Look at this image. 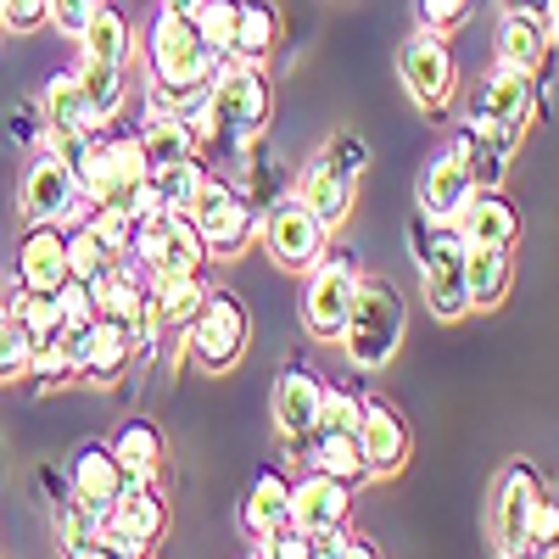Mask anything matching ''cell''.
Returning <instances> with one entry per match:
<instances>
[{"instance_id":"1","label":"cell","mask_w":559,"mask_h":559,"mask_svg":"<svg viewBox=\"0 0 559 559\" xmlns=\"http://www.w3.org/2000/svg\"><path fill=\"white\" fill-rule=\"evenodd\" d=\"M403 331H408V308L397 297L392 280H358V297L347 308V324L336 347L347 353V364L358 369V376H381V369H392L397 347H403Z\"/></svg>"},{"instance_id":"2","label":"cell","mask_w":559,"mask_h":559,"mask_svg":"<svg viewBox=\"0 0 559 559\" xmlns=\"http://www.w3.org/2000/svg\"><path fill=\"white\" fill-rule=\"evenodd\" d=\"M146 62H152V84H163L168 96H185V90H207V79L218 73L224 51L207 45L197 12L157 7V17L146 28Z\"/></svg>"},{"instance_id":"3","label":"cell","mask_w":559,"mask_h":559,"mask_svg":"<svg viewBox=\"0 0 559 559\" xmlns=\"http://www.w3.org/2000/svg\"><path fill=\"white\" fill-rule=\"evenodd\" d=\"M532 118H537V79L498 62V68L476 84L471 123H464V134H471L476 146H487V152L515 157V146H521V134L532 129Z\"/></svg>"},{"instance_id":"4","label":"cell","mask_w":559,"mask_h":559,"mask_svg":"<svg viewBox=\"0 0 559 559\" xmlns=\"http://www.w3.org/2000/svg\"><path fill=\"white\" fill-rule=\"evenodd\" d=\"M207 102H213V123L218 134L213 140H258L274 118V84L263 73V62H241V57H224L218 73L207 79Z\"/></svg>"},{"instance_id":"5","label":"cell","mask_w":559,"mask_h":559,"mask_svg":"<svg viewBox=\"0 0 559 559\" xmlns=\"http://www.w3.org/2000/svg\"><path fill=\"white\" fill-rule=\"evenodd\" d=\"M197 218V229H202V241H207V258H241L252 241H258V207H252V197L241 191V185H229L224 174H213V168H202V185H197V197H191V207H185Z\"/></svg>"},{"instance_id":"6","label":"cell","mask_w":559,"mask_h":559,"mask_svg":"<svg viewBox=\"0 0 559 559\" xmlns=\"http://www.w3.org/2000/svg\"><path fill=\"white\" fill-rule=\"evenodd\" d=\"M414 258H419V292H426V308L442 324H459L471 308V292H464V241L453 236V224H414Z\"/></svg>"},{"instance_id":"7","label":"cell","mask_w":559,"mask_h":559,"mask_svg":"<svg viewBox=\"0 0 559 559\" xmlns=\"http://www.w3.org/2000/svg\"><path fill=\"white\" fill-rule=\"evenodd\" d=\"M543 503H548V492H543V476L532 471V464H526V459L503 464L498 487H492V509H487V532H492V548H498L503 559L537 548Z\"/></svg>"},{"instance_id":"8","label":"cell","mask_w":559,"mask_h":559,"mask_svg":"<svg viewBox=\"0 0 559 559\" xmlns=\"http://www.w3.org/2000/svg\"><path fill=\"white\" fill-rule=\"evenodd\" d=\"M364 140L358 134H331V146H324L308 168H302V185H297V197L319 213V224L324 229H336V224H347V213H353V202H358V174H364Z\"/></svg>"},{"instance_id":"9","label":"cell","mask_w":559,"mask_h":559,"mask_svg":"<svg viewBox=\"0 0 559 559\" xmlns=\"http://www.w3.org/2000/svg\"><path fill=\"white\" fill-rule=\"evenodd\" d=\"M129 258L146 269V274H202L207 263V241L197 218L185 207H152L134 218V247Z\"/></svg>"},{"instance_id":"10","label":"cell","mask_w":559,"mask_h":559,"mask_svg":"<svg viewBox=\"0 0 559 559\" xmlns=\"http://www.w3.org/2000/svg\"><path fill=\"white\" fill-rule=\"evenodd\" d=\"M258 241L269 252L274 269H286V274H308L324 247H331V229L319 224V213L302 202V197H274L258 218Z\"/></svg>"},{"instance_id":"11","label":"cell","mask_w":559,"mask_h":559,"mask_svg":"<svg viewBox=\"0 0 559 559\" xmlns=\"http://www.w3.org/2000/svg\"><path fill=\"white\" fill-rule=\"evenodd\" d=\"M17 213H23V224H79L90 213L84 197H79V174H73V163L57 146L34 152V163L23 168Z\"/></svg>"},{"instance_id":"12","label":"cell","mask_w":559,"mask_h":559,"mask_svg":"<svg viewBox=\"0 0 559 559\" xmlns=\"http://www.w3.org/2000/svg\"><path fill=\"white\" fill-rule=\"evenodd\" d=\"M252 342V319H247V302L229 297V292H207L202 313L185 324V353H191L207 376H218V369H236L241 353Z\"/></svg>"},{"instance_id":"13","label":"cell","mask_w":559,"mask_h":559,"mask_svg":"<svg viewBox=\"0 0 559 559\" xmlns=\"http://www.w3.org/2000/svg\"><path fill=\"white\" fill-rule=\"evenodd\" d=\"M168 532V503L157 498L152 481H129L102 515H96V537L107 554H152V543Z\"/></svg>"},{"instance_id":"14","label":"cell","mask_w":559,"mask_h":559,"mask_svg":"<svg viewBox=\"0 0 559 559\" xmlns=\"http://www.w3.org/2000/svg\"><path fill=\"white\" fill-rule=\"evenodd\" d=\"M397 73H403V90L426 107V112H448L453 96H459V57L448 34H431V28H414L397 51Z\"/></svg>"},{"instance_id":"15","label":"cell","mask_w":559,"mask_h":559,"mask_svg":"<svg viewBox=\"0 0 559 559\" xmlns=\"http://www.w3.org/2000/svg\"><path fill=\"white\" fill-rule=\"evenodd\" d=\"M358 269L347 258H331L324 252L313 269H308V286H302V324L313 342H336L342 324H347V308L358 297Z\"/></svg>"},{"instance_id":"16","label":"cell","mask_w":559,"mask_h":559,"mask_svg":"<svg viewBox=\"0 0 559 559\" xmlns=\"http://www.w3.org/2000/svg\"><path fill=\"white\" fill-rule=\"evenodd\" d=\"M476 197V174H471V140H453L448 152H437L431 163H426V174H419V191H414V202H419V218H431V224H453L459 218V207Z\"/></svg>"},{"instance_id":"17","label":"cell","mask_w":559,"mask_h":559,"mask_svg":"<svg viewBox=\"0 0 559 559\" xmlns=\"http://www.w3.org/2000/svg\"><path fill=\"white\" fill-rule=\"evenodd\" d=\"M358 448H364V471L376 476V481H392L403 476V464H408V419L392 397H364V414H358Z\"/></svg>"},{"instance_id":"18","label":"cell","mask_w":559,"mask_h":559,"mask_svg":"<svg viewBox=\"0 0 559 559\" xmlns=\"http://www.w3.org/2000/svg\"><path fill=\"white\" fill-rule=\"evenodd\" d=\"M353 521V487L342 476H324V471H308L302 481H292V526L302 537H319V532H336Z\"/></svg>"},{"instance_id":"19","label":"cell","mask_w":559,"mask_h":559,"mask_svg":"<svg viewBox=\"0 0 559 559\" xmlns=\"http://www.w3.org/2000/svg\"><path fill=\"white\" fill-rule=\"evenodd\" d=\"M68 224H23L17 241V280L34 292H57L68 280Z\"/></svg>"},{"instance_id":"20","label":"cell","mask_w":559,"mask_h":559,"mask_svg":"<svg viewBox=\"0 0 559 559\" xmlns=\"http://www.w3.org/2000/svg\"><path fill=\"white\" fill-rule=\"evenodd\" d=\"M453 236L471 241V247H509V252H515V241H521V213H515V202L498 197V191H476L471 202L459 207Z\"/></svg>"},{"instance_id":"21","label":"cell","mask_w":559,"mask_h":559,"mask_svg":"<svg viewBox=\"0 0 559 559\" xmlns=\"http://www.w3.org/2000/svg\"><path fill=\"white\" fill-rule=\"evenodd\" d=\"M319 397H324V381L313 376L308 364L286 369V376L274 381V397H269V408H274V431L286 437V442H308L313 419H319Z\"/></svg>"},{"instance_id":"22","label":"cell","mask_w":559,"mask_h":559,"mask_svg":"<svg viewBox=\"0 0 559 559\" xmlns=\"http://www.w3.org/2000/svg\"><path fill=\"white\" fill-rule=\"evenodd\" d=\"M84 129H96V123H90V112H84L73 68L68 73H51V79H45V90H39V140L62 152L68 140H79Z\"/></svg>"},{"instance_id":"23","label":"cell","mask_w":559,"mask_h":559,"mask_svg":"<svg viewBox=\"0 0 559 559\" xmlns=\"http://www.w3.org/2000/svg\"><path fill=\"white\" fill-rule=\"evenodd\" d=\"M68 481H73V498H79L84 509H96V515L129 487L112 442H84V448L73 453V464H68Z\"/></svg>"},{"instance_id":"24","label":"cell","mask_w":559,"mask_h":559,"mask_svg":"<svg viewBox=\"0 0 559 559\" xmlns=\"http://www.w3.org/2000/svg\"><path fill=\"white\" fill-rule=\"evenodd\" d=\"M492 51H498V62L503 68H521V73H543L548 68V23L537 17V12H521V7H509L503 17H498V34H492Z\"/></svg>"},{"instance_id":"25","label":"cell","mask_w":559,"mask_h":559,"mask_svg":"<svg viewBox=\"0 0 559 559\" xmlns=\"http://www.w3.org/2000/svg\"><path fill=\"white\" fill-rule=\"evenodd\" d=\"M73 79H79V96H84V112H90V123H107V129H112V118L123 112L129 62H107V57H84V51H79V68H73Z\"/></svg>"},{"instance_id":"26","label":"cell","mask_w":559,"mask_h":559,"mask_svg":"<svg viewBox=\"0 0 559 559\" xmlns=\"http://www.w3.org/2000/svg\"><path fill=\"white\" fill-rule=\"evenodd\" d=\"M509 280H515V252L464 241V292H471V308H498L509 297Z\"/></svg>"},{"instance_id":"27","label":"cell","mask_w":559,"mask_h":559,"mask_svg":"<svg viewBox=\"0 0 559 559\" xmlns=\"http://www.w3.org/2000/svg\"><path fill=\"white\" fill-rule=\"evenodd\" d=\"M292 521V481L280 471H263L252 487H247V503H241V526L252 543H263L269 532H280Z\"/></svg>"},{"instance_id":"28","label":"cell","mask_w":559,"mask_h":559,"mask_svg":"<svg viewBox=\"0 0 559 559\" xmlns=\"http://www.w3.org/2000/svg\"><path fill=\"white\" fill-rule=\"evenodd\" d=\"M112 453H118L129 481H157L163 464H168V442H163V431L152 426V419H129V426L112 437Z\"/></svg>"},{"instance_id":"29","label":"cell","mask_w":559,"mask_h":559,"mask_svg":"<svg viewBox=\"0 0 559 559\" xmlns=\"http://www.w3.org/2000/svg\"><path fill=\"white\" fill-rule=\"evenodd\" d=\"M134 358H140V347H134V331H129V324H118V319H96V342H90V358H84L79 376H84V381H96V386H112Z\"/></svg>"},{"instance_id":"30","label":"cell","mask_w":559,"mask_h":559,"mask_svg":"<svg viewBox=\"0 0 559 559\" xmlns=\"http://www.w3.org/2000/svg\"><path fill=\"white\" fill-rule=\"evenodd\" d=\"M152 302H157L163 331H185L202 313L207 286H202V274H152Z\"/></svg>"},{"instance_id":"31","label":"cell","mask_w":559,"mask_h":559,"mask_svg":"<svg viewBox=\"0 0 559 559\" xmlns=\"http://www.w3.org/2000/svg\"><path fill=\"white\" fill-rule=\"evenodd\" d=\"M79 51H84V57H107V62H129V51H134V23H129L118 7L96 0L90 23L79 28Z\"/></svg>"},{"instance_id":"32","label":"cell","mask_w":559,"mask_h":559,"mask_svg":"<svg viewBox=\"0 0 559 559\" xmlns=\"http://www.w3.org/2000/svg\"><path fill=\"white\" fill-rule=\"evenodd\" d=\"M0 308H7L17 324H23V336L39 347V342H57V331H62V308H57V292H34V286H23V280H17V286L7 292V302H0Z\"/></svg>"},{"instance_id":"33","label":"cell","mask_w":559,"mask_h":559,"mask_svg":"<svg viewBox=\"0 0 559 559\" xmlns=\"http://www.w3.org/2000/svg\"><path fill=\"white\" fill-rule=\"evenodd\" d=\"M274 45H280V12L269 7V0H241V12H236V39H229V57L263 62Z\"/></svg>"},{"instance_id":"34","label":"cell","mask_w":559,"mask_h":559,"mask_svg":"<svg viewBox=\"0 0 559 559\" xmlns=\"http://www.w3.org/2000/svg\"><path fill=\"white\" fill-rule=\"evenodd\" d=\"M308 448H313V471H324V476H342L347 487H358V481H369V471H364V448H358V431H313L308 437Z\"/></svg>"},{"instance_id":"35","label":"cell","mask_w":559,"mask_h":559,"mask_svg":"<svg viewBox=\"0 0 559 559\" xmlns=\"http://www.w3.org/2000/svg\"><path fill=\"white\" fill-rule=\"evenodd\" d=\"M140 146H146L152 168H163V163H179V157H202V146H197L191 123H185L179 112H157V107H152L146 129H140Z\"/></svg>"},{"instance_id":"36","label":"cell","mask_w":559,"mask_h":559,"mask_svg":"<svg viewBox=\"0 0 559 559\" xmlns=\"http://www.w3.org/2000/svg\"><path fill=\"white\" fill-rule=\"evenodd\" d=\"M112 263H123V258H112V247L96 236L90 213L79 224H68V269H73V280H102Z\"/></svg>"},{"instance_id":"37","label":"cell","mask_w":559,"mask_h":559,"mask_svg":"<svg viewBox=\"0 0 559 559\" xmlns=\"http://www.w3.org/2000/svg\"><path fill=\"white\" fill-rule=\"evenodd\" d=\"M202 157H179V163H163V168H152L146 174V185H152V202L157 207H191V197H197V185H202Z\"/></svg>"},{"instance_id":"38","label":"cell","mask_w":559,"mask_h":559,"mask_svg":"<svg viewBox=\"0 0 559 559\" xmlns=\"http://www.w3.org/2000/svg\"><path fill=\"white\" fill-rule=\"evenodd\" d=\"M28 353H34V342L23 336V324L0 308V386L28 376Z\"/></svg>"},{"instance_id":"39","label":"cell","mask_w":559,"mask_h":559,"mask_svg":"<svg viewBox=\"0 0 559 559\" xmlns=\"http://www.w3.org/2000/svg\"><path fill=\"white\" fill-rule=\"evenodd\" d=\"M358 414H364V397H353L347 386H324L313 431H358ZM313 431H308V437H313Z\"/></svg>"},{"instance_id":"40","label":"cell","mask_w":559,"mask_h":559,"mask_svg":"<svg viewBox=\"0 0 559 559\" xmlns=\"http://www.w3.org/2000/svg\"><path fill=\"white\" fill-rule=\"evenodd\" d=\"M191 12H197V23H202V34H207L213 51L229 57V39H236V12H241V0H202V7H191Z\"/></svg>"},{"instance_id":"41","label":"cell","mask_w":559,"mask_h":559,"mask_svg":"<svg viewBox=\"0 0 559 559\" xmlns=\"http://www.w3.org/2000/svg\"><path fill=\"white\" fill-rule=\"evenodd\" d=\"M414 17L431 34H453L464 17H471V0H414Z\"/></svg>"},{"instance_id":"42","label":"cell","mask_w":559,"mask_h":559,"mask_svg":"<svg viewBox=\"0 0 559 559\" xmlns=\"http://www.w3.org/2000/svg\"><path fill=\"white\" fill-rule=\"evenodd\" d=\"M51 17V0H0V28L7 34H34Z\"/></svg>"},{"instance_id":"43","label":"cell","mask_w":559,"mask_h":559,"mask_svg":"<svg viewBox=\"0 0 559 559\" xmlns=\"http://www.w3.org/2000/svg\"><path fill=\"white\" fill-rule=\"evenodd\" d=\"M90 12H96V0H51V17H45V23H57L68 39H79V28L90 23Z\"/></svg>"},{"instance_id":"44","label":"cell","mask_w":559,"mask_h":559,"mask_svg":"<svg viewBox=\"0 0 559 559\" xmlns=\"http://www.w3.org/2000/svg\"><path fill=\"white\" fill-rule=\"evenodd\" d=\"M543 23H548V45L559 51V0H548V17H543Z\"/></svg>"},{"instance_id":"45","label":"cell","mask_w":559,"mask_h":559,"mask_svg":"<svg viewBox=\"0 0 559 559\" xmlns=\"http://www.w3.org/2000/svg\"><path fill=\"white\" fill-rule=\"evenodd\" d=\"M157 7H179V12H191V7H202V0H157Z\"/></svg>"}]
</instances>
